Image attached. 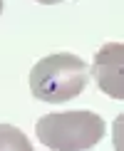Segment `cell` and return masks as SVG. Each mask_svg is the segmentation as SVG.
<instances>
[{
    "instance_id": "cell-6",
    "label": "cell",
    "mask_w": 124,
    "mask_h": 151,
    "mask_svg": "<svg viewBox=\"0 0 124 151\" xmlns=\"http://www.w3.org/2000/svg\"><path fill=\"white\" fill-rule=\"evenodd\" d=\"M0 12H3V0H0Z\"/></svg>"
},
{
    "instance_id": "cell-2",
    "label": "cell",
    "mask_w": 124,
    "mask_h": 151,
    "mask_svg": "<svg viewBox=\"0 0 124 151\" xmlns=\"http://www.w3.org/2000/svg\"><path fill=\"white\" fill-rule=\"evenodd\" d=\"M37 139L55 151L92 149L104 136V122L94 111H55L37 119Z\"/></svg>"
},
{
    "instance_id": "cell-4",
    "label": "cell",
    "mask_w": 124,
    "mask_h": 151,
    "mask_svg": "<svg viewBox=\"0 0 124 151\" xmlns=\"http://www.w3.org/2000/svg\"><path fill=\"white\" fill-rule=\"evenodd\" d=\"M0 149H10V151H32V144L27 141V136L20 129L10 127V124H0Z\"/></svg>"
},
{
    "instance_id": "cell-1",
    "label": "cell",
    "mask_w": 124,
    "mask_h": 151,
    "mask_svg": "<svg viewBox=\"0 0 124 151\" xmlns=\"http://www.w3.org/2000/svg\"><path fill=\"white\" fill-rule=\"evenodd\" d=\"M87 87V65L72 52H55L42 57L30 72V92L47 104L70 102Z\"/></svg>"
},
{
    "instance_id": "cell-3",
    "label": "cell",
    "mask_w": 124,
    "mask_h": 151,
    "mask_svg": "<svg viewBox=\"0 0 124 151\" xmlns=\"http://www.w3.org/2000/svg\"><path fill=\"white\" fill-rule=\"evenodd\" d=\"M122 65H124V45L122 42H107V45L94 55L92 72H94L97 87L104 94H109L112 99H124Z\"/></svg>"
},
{
    "instance_id": "cell-5",
    "label": "cell",
    "mask_w": 124,
    "mask_h": 151,
    "mask_svg": "<svg viewBox=\"0 0 124 151\" xmlns=\"http://www.w3.org/2000/svg\"><path fill=\"white\" fill-rule=\"evenodd\" d=\"M37 3H42V5H55V3H62V0H37Z\"/></svg>"
}]
</instances>
